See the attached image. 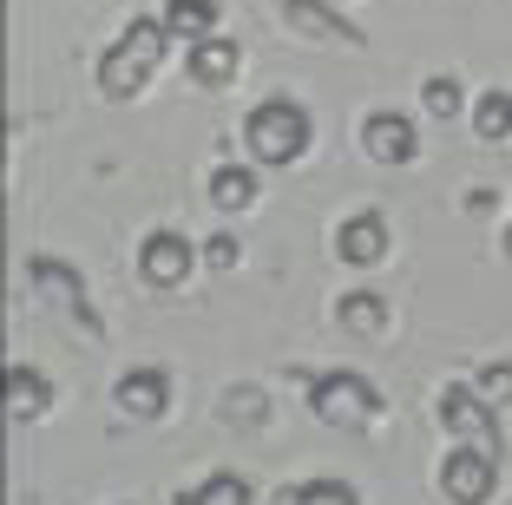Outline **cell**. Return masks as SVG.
Returning <instances> with one entry per match:
<instances>
[{"instance_id":"obj_1","label":"cell","mask_w":512,"mask_h":505,"mask_svg":"<svg viewBox=\"0 0 512 505\" xmlns=\"http://www.w3.org/2000/svg\"><path fill=\"white\" fill-rule=\"evenodd\" d=\"M165 40H171L165 20L138 14L132 27L99 53V92H106V99H138V92L151 86V73H158V60H165Z\"/></svg>"},{"instance_id":"obj_2","label":"cell","mask_w":512,"mask_h":505,"mask_svg":"<svg viewBox=\"0 0 512 505\" xmlns=\"http://www.w3.org/2000/svg\"><path fill=\"white\" fill-rule=\"evenodd\" d=\"M309 112H302L296 99H263L250 105V119H243V145H250L256 164H289L309 151Z\"/></svg>"},{"instance_id":"obj_3","label":"cell","mask_w":512,"mask_h":505,"mask_svg":"<svg viewBox=\"0 0 512 505\" xmlns=\"http://www.w3.org/2000/svg\"><path fill=\"white\" fill-rule=\"evenodd\" d=\"M309 414H316L322 427H368V420L381 414V394H375V381L335 368V374H316V381H309Z\"/></svg>"},{"instance_id":"obj_4","label":"cell","mask_w":512,"mask_h":505,"mask_svg":"<svg viewBox=\"0 0 512 505\" xmlns=\"http://www.w3.org/2000/svg\"><path fill=\"white\" fill-rule=\"evenodd\" d=\"M440 427L453 433V440L467 446H486V453H499V420H493V401H486L473 381H447L440 387Z\"/></svg>"},{"instance_id":"obj_5","label":"cell","mask_w":512,"mask_h":505,"mask_svg":"<svg viewBox=\"0 0 512 505\" xmlns=\"http://www.w3.org/2000/svg\"><path fill=\"white\" fill-rule=\"evenodd\" d=\"M27 276H33V289H40V302L46 309H60V315H73L86 335H99V315H92V302H86V283H79V269L73 263H60V256H27Z\"/></svg>"},{"instance_id":"obj_6","label":"cell","mask_w":512,"mask_h":505,"mask_svg":"<svg viewBox=\"0 0 512 505\" xmlns=\"http://www.w3.org/2000/svg\"><path fill=\"white\" fill-rule=\"evenodd\" d=\"M493 479H499V453H486V446H453L447 460H440V492H447L453 505H486L493 499Z\"/></svg>"},{"instance_id":"obj_7","label":"cell","mask_w":512,"mask_h":505,"mask_svg":"<svg viewBox=\"0 0 512 505\" xmlns=\"http://www.w3.org/2000/svg\"><path fill=\"white\" fill-rule=\"evenodd\" d=\"M362 151L375 164H414V151H421L414 119H407V112H368L362 119Z\"/></svg>"},{"instance_id":"obj_8","label":"cell","mask_w":512,"mask_h":505,"mask_svg":"<svg viewBox=\"0 0 512 505\" xmlns=\"http://www.w3.org/2000/svg\"><path fill=\"white\" fill-rule=\"evenodd\" d=\"M138 276H145L151 289H178L184 276H191V243H184L178 230H151L145 250H138Z\"/></svg>"},{"instance_id":"obj_9","label":"cell","mask_w":512,"mask_h":505,"mask_svg":"<svg viewBox=\"0 0 512 505\" xmlns=\"http://www.w3.org/2000/svg\"><path fill=\"white\" fill-rule=\"evenodd\" d=\"M335 256H342L348 269H375L381 256H388V217H381V210H355V217L335 230Z\"/></svg>"},{"instance_id":"obj_10","label":"cell","mask_w":512,"mask_h":505,"mask_svg":"<svg viewBox=\"0 0 512 505\" xmlns=\"http://www.w3.org/2000/svg\"><path fill=\"white\" fill-rule=\"evenodd\" d=\"M276 14L309 40H335V46H362V27H348L342 14H329V0H276Z\"/></svg>"},{"instance_id":"obj_11","label":"cell","mask_w":512,"mask_h":505,"mask_svg":"<svg viewBox=\"0 0 512 505\" xmlns=\"http://www.w3.org/2000/svg\"><path fill=\"white\" fill-rule=\"evenodd\" d=\"M119 407L132 420H158L171 407V374L165 368H125L119 374Z\"/></svg>"},{"instance_id":"obj_12","label":"cell","mask_w":512,"mask_h":505,"mask_svg":"<svg viewBox=\"0 0 512 505\" xmlns=\"http://www.w3.org/2000/svg\"><path fill=\"white\" fill-rule=\"evenodd\" d=\"M184 66H191V86H211V92H224L230 86V79H237V46H230V40H217V33H211V40H191V60H184Z\"/></svg>"},{"instance_id":"obj_13","label":"cell","mask_w":512,"mask_h":505,"mask_svg":"<svg viewBox=\"0 0 512 505\" xmlns=\"http://www.w3.org/2000/svg\"><path fill=\"white\" fill-rule=\"evenodd\" d=\"M46 407H53L46 374L27 368V361H14V368H7V414H14V420H33V414H46Z\"/></svg>"},{"instance_id":"obj_14","label":"cell","mask_w":512,"mask_h":505,"mask_svg":"<svg viewBox=\"0 0 512 505\" xmlns=\"http://www.w3.org/2000/svg\"><path fill=\"white\" fill-rule=\"evenodd\" d=\"M217 14H224V7H217V0H165V27L178 33V40H211L217 33Z\"/></svg>"},{"instance_id":"obj_15","label":"cell","mask_w":512,"mask_h":505,"mask_svg":"<svg viewBox=\"0 0 512 505\" xmlns=\"http://www.w3.org/2000/svg\"><path fill=\"white\" fill-rule=\"evenodd\" d=\"M335 322H342L348 335H381V328H388V302H381L375 289H348V296L335 302Z\"/></svg>"},{"instance_id":"obj_16","label":"cell","mask_w":512,"mask_h":505,"mask_svg":"<svg viewBox=\"0 0 512 505\" xmlns=\"http://www.w3.org/2000/svg\"><path fill=\"white\" fill-rule=\"evenodd\" d=\"M211 204L217 210H250L256 204V171L250 164H217L211 171Z\"/></svg>"},{"instance_id":"obj_17","label":"cell","mask_w":512,"mask_h":505,"mask_svg":"<svg viewBox=\"0 0 512 505\" xmlns=\"http://www.w3.org/2000/svg\"><path fill=\"white\" fill-rule=\"evenodd\" d=\"M184 505H256V486L243 473H211L197 492H184Z\"/></svg>"},{"instance_id":"obj_18","label":"cell","mask_w":512,"mask_h":505,"mask_svg":"<svg viewBox=\"0 0 512 505\" xmlns=\"http://www.w3.org/2000/svg\"><path fill=\"white\" fill-rule=\"evenodd\" d=\"M473 132L480 138H512V92H480V105H473Z\"/></svg>"},{"instance_id":"obj_19","label":"cell","mask_w":512,"mask_h":505,"mask_svg":"<svg viewBox=\"0 0 512 505\" xmlns=\"http://www.w3.org/2000/svg\"><path fill=\"white\" fill-rule=\"evenodd\" d=\"M283 505H362V499H355V486H342V479H302Z\"/></svg>"},{"instance_id":"obj_20","label":"cell","mask_w":512,"mask_h":505,"mask_svg":"<svg viewBox=\"0 0 512 505\" xmlns=\"http://www.w3.org/2000/svg\"><path fill=\"white\" fill-rule=\"evenodd\" d=\"M224 414L237 420V427H263L270 401H263V387H230V394H224Z\"/></svg>"},{"instance_id":"obj_21","label":"cell","mask_w":512,"mask_h":505,"mask_svg":"<svg viewBox=\"0 0 512 505\" xmlns=\"http://www.w3.org/2000/svg\"><path fill=\"white\" fill-rule=\"evenodd\" d=\"M473 387H480L493 407H499V401H512V361H486V368L473 374Z\"/></svg>"},{"instance_id":"obj_22","label":"cell","mask_w":512,"mask_h":505,"mask_svg":"<svg viewBox=\"0 0 512 505\" xmlns=\"http://www.w3.org/2000/svg\"><path fill=\"white\" fill-rule=\"evenodd\" d=\"M427 112H434V119H453V112H460V86H453L447 73L427 79Z\"/></svg>"},{"instance_id":"obj_23","label":"cell","mask_w":512,"mask_h":505,"mask_svg":"<svg viewBox=\"0 0 512 505\" xmlns=\"http://www.w3.org/2000/svg\"><path fill=\"white\" fill-rule=\"evenodd\" d=\"M204 263H211V269H230V263H237V237H211V243H204Z\"/></svg>"},{"instance_id":"obj_24","label":"cell","mask_w":512,"mask_h":505,"mask_svg":"<svg viewBox=\"0 0 512 505\" xmlns=\"http://www.w3.org/2000/svg\"><path fill=\"white\" fill-rule=\"evenodd\" d=\"M506 256H512V230H506Z\"/></svg>"}]
</instances>
